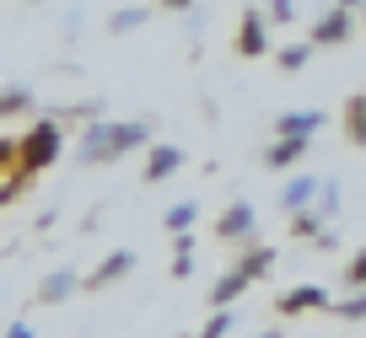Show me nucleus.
Here are the masks:
<instances>
[{"label":"nucleus","instance_id":"obj_5","mask_svg":"<svg viewBox=\"0 0 366 338\" xmlns=\"http://www.w3.org/2000/svg\"><path fill=\"white\" fill-rule=\"evenodd\" d=\"M307 306H323V290H318V285H302V290L280 295V312H307Z\"/></svg>","mask_w":366,"mask_h":338},{"label":"nucleus","instance_id":"obj_23","mask_svg":"<svg viewBox=\"0 0 366 338\" xmlns=\"http://www.w3.org/2000/svg\"><path fill=\"white\" fill-rule=\"evenodd\" d=\"M6 156H11V145H6V140H0V161H6Z\"/></svg>","mask_w":366,"mask_h":338},{"label":"nucleus","instance_id":"obj_14","mask_svg":"<svg viewBox=\"0 0 366 338\" xmlns=\"http://www.w3.org/2000/svg\"><path fill=\"white\" fill-rule=\"evenodd\" d=\"M242 285H248V280H242V274H237V269H232V274H227V280H221V285H216V295H210V301H216V306H227V301H232V295H237V290H242Z\"/></svg>","mask_w":366,"mask_h":338},{"label":"nucleus","instance_id":"obj_6","mask_svg":"<svg viewBox=\"0 0 366 338\" xmlns=\"http://www.w3.org/2000/svg\"><path fill=\"white\" fill-rule=\"evenodd\" d=\"M345 33H350V11H334V16H323V22H318V33H312V38H318V43H340Z\"/></svg>","mask_w":366,"mask_h":338},{"label":"nucleus","instance_id":"obj_8","mask_svg":"<svg viewBox=\"0 0 366 338\" xmlns=\"http://www.w3.org/2000/svg\"><path fill=\"white\" fill-rule=\"evenodd\" d=\"M269 263H274L269 247H264V252H248V258L237 263V274H242V280H259V274H269Z\"/></svg>","mask_w":366,"mask_h":338},{"label":"nucleus","instance_id":"obj_12","mask_svg":"<svg viewBox=\"0 0 366 338\" xmlns=\"http://www.w3.org/2000/svg\"><path fill=\"white\" fill-rule=\"evenodd\" d=\"M312 193H318V183H312V178H297V183L286 188V210H302V204H307Z\"/></svg>","mask_w":366,"mask_h":338},{"label":"nucleus","instance_id":"obj_21","mask_svg":"<svg viewBox=\"0 0 366 338\" xmlns=\"http://www.w3.org/2000/svg\"><path fill=\"white\" fill-rule=\"evenodd\" d=\"M350 280H366V258H355V263H350Z\"/></svg>","mask_w":366,"mask_h":338},{"label":"nucleus","instance_id":"obj_19","mask_svg":"<svg viewBox=\"0 0 366 338\" xmlns=\"http://www.w3.org/2000/svg\"><path fill=\"white\" fill-rule=\"evenodd\" d=\"M340 312H345V317H366V295H361V301H345Z\"/></svg>","mask_w":366,"mask_h":338},{"label":"nucleus","instance_id":"obj_11","mask_svg":"<svg viewBox=\"0 0 366 338\" xmlns=\"http://www.w3.org/2000/svg\"><path fill=\"white\" fill-rule=\"evenodd\" d=\"M70 285H76V274H70V269L49 274V280H44V301H65V290H70Z\"/></svg>","mask_w":366,"mask_h":338},{"label":"nucleus","instance_id":"obj_13","mask_svg":"<svg viewBox=\"0 0 366 338\" xmlns=\"http://www.w3.org/2000/svg\"><path fill=\"white\" fill-rule=\"evenodd\" d=\"M350 135L355 145H366V97H350Z\"/></svg>","mask_w":366,"mask_h":338},{"label":"nucleus","instance_id":"obj_17","mask_svg":"<svg viewBox=\"0 0 366 338\" xmlns=\"http://www.w3.org/2000/svg\"><path fill=\"white\" fill-rule=\"evenodd\" d=\"M227 327H232V317L221 312V317H210V327H205V338H227Z\"/></svg>","mask_w":366,"mask_h":338},{"label":"nucleus","instance_id":"obj_9","mask_svg":"<svg viewBox=\"0 0 366 338\" xmlns=\"http://www.w3.org/2000/svg\"><path fill=\"white\" fill-rule=\"evenodd\" d=\"M302 150H307V140H280V145L269 150V167H291V161H297Z\"/></svg>","mask_w":366,"mask_h":338},{"label":"nucleus","instance_id":"obj_22","mask_svg":"<svg viewBox=\"0 0 366 338\" xmlns=\"http://www.w3.org/2000/svg\"><path fill=\"white\" fill-rule=\"evenodd\" d=\"M6 338H33V333H27V327H22V322H16V327H11V333H6Z\"/></svg>","mask_w":366,"mask_h":338},{"label":"nucleus","instance_id":"obj_2","mask_svg":"<svg viewBox=\"0 0 366 338\" xmlns=\"http://www.w3.org/2000/svg\"><path fill=\"white\" fill-rule=\"evenodd\" d=\"M54 150H59V129H54V124H33V135H27V150H22V167H27V172L44 167Z\"/></svg>","mask_w":366,"mask_h":338},{"label":"nucleus","instance_id":"obj_3","mask_svg":"<svg viewBox=\"0 0 366 338\" xmlns=\"http://www.w3.org/2000/svg\"><path fill=\"white\" fill-rule=\"evenodd\" d=\"M318 124H323V113H286V118H280V135L286 140H312Z\"/></svg>","mask_w":366,"mask_h":338},{"label":"nucleus","instance_id":"obj_7","mask_svg":"<svg viewBox=\"0 0 366 338\" xmlns=\"http://www.w3.org/2000/svg\"><path fill=\"white\" fill-rule=\"evenodd\" d=\"M253 231V204H237V210L221 220V237H248Z\"/></svg>","mask_w":366,"mask_h":338},{"label":"nucleus","instance_id":"obj_20","mask_svg":"<svg viewBox=\"0 0 366 338\" xmlns=\"http://www.w3.org/2000/svg\"><path fill=\"white\" fill-rule=\"evenodd\" d=\"M269 6H274V16H280V22H291V11H297L291 0H269Z\"/></svg>","mask_w":366,"mask_h":338},{"label":"nucleus","instance_id":"obj_16","mask_svg":"<svg viewBox=\"0 0 366 338\" xmlns=\"http://www.w3.org/2000/svg\"><path fill=\"white\" fill-rule=\"evenodd\" d=\"M167 225H172V231H189V225H194V204H172V210H167Z\"/></svg>","mask_w":366,"mask_h":338},{"label":"nucleus","instance_id":"obj_10","mask_svg":"<svg viewBox=\"0 0 366 338\" xmlns=\"http://www.w3.org/2000/svg\"><path fill=\"white\" fill-rule=\"evenodd\" d=\"M269 43V38H264V27H259V16L248 11V22H242V54H259V48Z\"/></svg>","mask_w":366,"mask_h":338},{"label":"nucleus","instance_id":"obj_24","mask_svg":"<svg viewBox=\"0 0 366 338\" xmlns=\"http://www.w3.org/2000/svg\"><path fill=\"white\" fill-rule=\"evenodd\" d=\"M167 6H194V0H167Z\"/></svg>","mask_w":366,"mask_h":338},{"label":"nucleus","instance_id":"obj_1","mask_svg":"<svg viewBox=\"0 0 366 338\" xmlns=\"http://www.w3.org/2000/svg\"><path fill=\"white\" fill-rule=\"evenodd\" d=\"M129 145H146V124H119V129H103V124H92L86 129V161H114L119 150Z\"/></svg>","mask_w":366,"mask_h":338},{"label":"nucleus","instance_id":"obj_15","mask_svg":"<svg viewBox=\"0 0 366 338\" xmlns=\"http://www.w3.org/2000/svg\"><path fill=\"white\" fill-rule=\"evenodd\" d=\"M124 269H129V252H114V258H108L103 269L92 274V285H103V280H114V274H124Z\"/></svg>","mask_w":366,"mask_h":338},{"label":"nucleus","instance_id":"obj_26","mask_svg":"<svg viewBox=\"0 0 366 338\" xmlns=\"http://www.w3.org/2000/svg\"><path fill=\"white\" fill-rule=\"evenodd\" d=\"M264 338H274V333H264Z\"/></svg>","mask_w":366,"mask_h":338},{"label":"nucleus","instance_id":"obj_18","mask_svg":"<svg viewBox=\"0 0 366 338\" xmlns=\"http://www.w3.org/2000/svg\"><path fill=\"white\" fill-rule=\"evenodd\" d=\"M129 27H140V11H119L114 16V33H129Z\"/></svg>","mask_w":366,"mask_h":338},{"label":"nucleus","instance_id":"obj_25","mask_svg":"<svg viewBox=\"0 0 366 338\" xmlns=\"http://www.w3.org/2000/svg\"><path fill=\"white\" fill-rule=\"evenodd\" d=\"M350 6H355V0H345V11H350Z\"/></svg>","mask_w":366,"mask_h":338},{"label":"nucleus","instance_id":"obj_4","mask_svg":"<svg viewBox=\"0 0 366 338\" xmlns=\"http://www.w3.org/2000/svg\"><path fill=\"white\" fill-rule=\"evenodd\" d=\"M178 167H183V156H178V150H172V145H157V150H151V167H146V178H151V183H162L167 172H178Z\"/></svg>","mask_w":366,"mask_h":338}]
</instances>
